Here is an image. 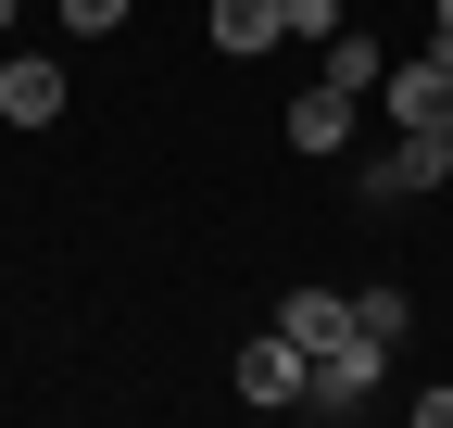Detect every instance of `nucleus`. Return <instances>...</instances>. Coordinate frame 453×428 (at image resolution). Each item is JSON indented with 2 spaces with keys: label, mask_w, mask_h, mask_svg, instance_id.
<instances>
[{
  "label": "nucleus",
  "mask_w": 453,
  "mask_h": 428,
  "mask_svg": "<svg viewBox=\"0 0 453 428\" xmlns=\"http://www.w3.org/2000/svg\"><path fill=\"white\" fill-rule=\"evenodd\" d=\"M378 378H390V340H340V353H315V378H303V403L315 416H353V403H378Z\"/></svg>",
  "instance_id": "obj_2"
},
{
  "label": "nucleus",
  "mask_w": 453,
  "mask_h": 428,
  "mask_svg": "<svg viewBox=\"0 0 453 428\" xmlns=\"http://www.w3.org/2000/svg\"><path fill=\"white\" fill-rule=\"evenodd\" d=\"M290 38V0H214V50L226 64H252V50H277Z\"/></svg>",
  "instance_id": "obj_7"
},
{
  "label": "nucleus",
  "mask_w": 453,
  "mask_h": 428,
  "mask_svg": "<svg viewBox=\"0 0 453 428\" xmlns=\"http://www.w3.org/2000/svg\"><path fill=\"white\" fill-rule=\"evenodd\" d=\"M290 38H340V0H290Z\"/></svg>",
  "instance_id": "obj_12"
},
{
  "label": "nucleus",
  "mask_w": 453,
  "mask_h": 428,
  "mask_svg": "<svg viewBox=\"0 0 453 428\" xmlns=\"http://www.w3.org/2000/svg\"><path fill=\"white\" fill-rule=\"evenodd\" d=\"M441 177H453V139H416V126H403V139L365 164V202H416V189H441Z\"/></svg>",
  "instance_id": "obj_5"
},
{
  "label": "nucleus",
  "mask_w": 453,
  "mask_h": 428,
  "mask_svg": "<svg viewBox=\"0 0 453 428\" xmlns=\"http://www.w3.org/2000/svg\"><path fill=\"white\" fill-rule=\"evenodd\" d=\"M378 101H390V126L453 139V50H416V64H390V76H378Z\"/></svg>",
  "instance_id": "obj_1"
},
{
  "label": "nucleus",
  "mask_w": 453,
  "mask_h": 428,
  "mask_svg": "<svg viewBox=\"0 0 453 428\" xmlns=\"http://www.w3.org/2000/svg\"><path fill=\"white\" fill-rule=\"evenodd\" d=\"M353 328H365V340H390V353H403V328H416V302H403V290H353Z\"/></svg>",
  "instance_id": "obj_9"
},
{
  "label": "nucleus",
  "mask_w": 453,
  "mask_h": 428,
  "mask_svg": "<svg viewBox=\"0 0 453 428\" xmlns=\"http://www.w3.org/2000/svg\"><path fill=\"white\" fill-rule=\"evenodd\" d=\"M353 101H365V88H327V76H315V88L290 101V151H340V139H353Z\"/></svg>",
  "instance_id": "obj_8"
},
{
  "label": "nucleus",
  "mask_w": 453,
  "mask_h": 428,
  "mask_svg": "<svg viewBox=\"0 0 453 428\" xmlns=\"http://www.w3.org/2000/svg\"><path fill=\"white\" fill-rule=\"evenodd\" d=\"M428 50H453V0H428Z\"/></svg>",
  "instance_id": "obj_14"
},
{
  "label": "nucleus",
  "mask_w": 453,
  "mask_h": 428,
  "mask_svg": "<svg viewBox=\"0 0 453 428\" xmlns=\"http://www.w3.org/2000/svg\"><path fill=\"white\" fill-rule=\"evenodd\" d=\"M0 26H13V0H0Z\"/></svg>",
  "instance_id": "obj_15"
},
{
  "label": "nucleus",
  "mask_w": 453,
  "mask_h": 428,
  "mask_svg": "<svg viewBox=\"0 0 453 428\" xmlns=\"http://www.w3.org/2000/svg\"><path fill=\"white\" fill-rule=\"evenodd\" d=\"M416 428H453V391H416Z\"/></svg>",
  "instance_id": "obj_13"
},
{
  "label": "nucleus",
  "mask_w": 453,
  "mask_h": 428,
  "mask_svg": "<svg viewBox=\"0 0 453 428\" xmlns=\"http://www.w3.org/2000/svg\"><path fill=\"white\" fill-rule=\"evenodd\" d=\"M378 76H390V64H378V38L340 26V38H327V88H378Z\"/></svg>",
  "instance_id": "obj_10"
},
{
  "label": "nucleus",
  "mask_w": 453,
  "mask_h": 428,
  "mask_svg": "<svg viewBox=\"0 0 453 428\" xmlns=\"http://www.w3.org/2000/svg\"><path fill=\"white\" fill-rule=\"evenodd\" d=\"M277 328H290L303 353H340L353 340V290H277Z\"/></svg>",
  "instance_id": "obj_6"
},
{
  "label": "nucleus",
  "mask_w": 453,
  "mask_h": 428,
  "mask_svg": "<svg viewBox=\"0 0 453 428\" xmlns=\"http://www.w3.org/2000/svg\"><path fill=\"white\" fill-rule=\"evenodd\" d=\"M64 101H76L64 64H38V50H13V64H0V126H64Z\"/></svg>",
  "instance_id": "obj_4"
},
{
  "label": "nucleus",
  "mask_w": 453,
  "mask_h": 428,
  "mask_svg": "<svg viewBox=\"0 0 453 428\" xmlns=\"http://www.w3.org/2000/svg\"><path fill=\"white\" fill-rule=\"evenodd\" d=\"M226 378H240V403H303V378H315V353L290 340V328H265V340H240V365H226Z\"/></svg>",
  "instance_id": "obj_3"
},
{
  "label": "nucleus",
  "mask_w": 453,
  "mask_h": 428,
  "mask_svg": "<svg viewBox=\"0 0 453 428\" xmlns=\"http://www.w3.org/2000/svg\"><path fill=\"white\" fill-rule=\"evenodd\" d=\"M64 26H76V38H101V26H127V0H64Z\"/></svg>",
  "instance_id": "obj_11"
}]
</instances>
